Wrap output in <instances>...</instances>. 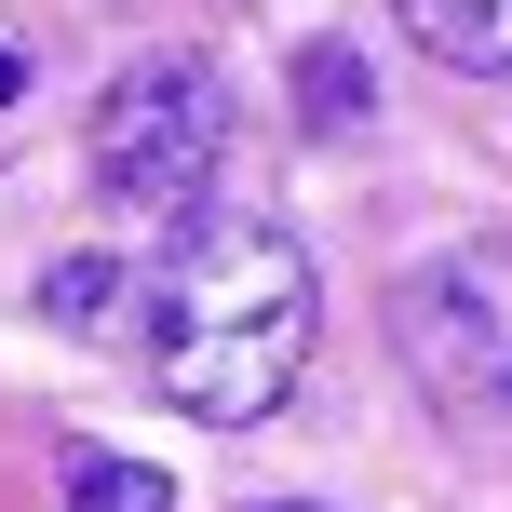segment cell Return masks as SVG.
I'll use <instances>...</instances> for the list:
<instances>
[{"label":"cell","mask_w":512,"mask_h":512,"mask_svg":"<svg viewBox=\"0 0 512 512\" xmlns=\"http://www.w3.org/2000/svg\"><path fill=\"white\" fill-rule=\"evenodd\" d=\"M297 108H310V135H337V122H364V54H337V41H310V54H297Z\"/></svg>","instance_id":"8992f818"},{"label":"cell","mask_w":512,"mask_h":512,"mask_svg":"<svg viewBox=\"0 0 512 512\" xmlns=\"http://www.w3.org/2000/svg\"><path fill=\"white\" fill-rule=\"evenodd\" d=\"M122 270H135V256H68V270L41 283V310H54V324H122Z\"/></svg>","instance_id":"52a82bcc"},{"label":"cell","mask_w":512,"mask_h":512,"mask_svg":"<svg viewBox=\"0 0 512 512\" xmlns=\"http://www.w3.org/2000/svg\"><path fill=\"white\" fill-rule=\"evenodd\" d=\"M270 512H310V499H270Z\"/></svg>","instance_id":"9c48e42d"},{"label":"cell","mask_w":512,"mask_h":512,"mask_svg":"<svg viewBox=\"0 0 512 512\" xmlns=\"http://www.w3.org/2000/svg\"><path fill=\"white\" fill-rule=\"evenodd\" d=\"M14 95H27V54H14V41H0V108H14Z\"/></svg>","instance_id":"ba28073f"},{"label":"cell","mask_w":512,"mask_h":512,"mask_svg":"<svg viewBox=\"0 0 512 512\" xmlns=\"http://www.w3.org/2000/svg\"><path fill=\"white\" fill-rule=\"evenodd\" d=\"M95 189L135 216H189L216 189V162H230V81L189 68V54H149V68H122L95 95Z\"/></svg>","instance_id":"3957f363"},{"label":"cell","mask_w":512,"mask_h":512,"mask_svg":"<svg viewBox=\"0 0 512 512\" xmlns=\"http://www.w3.org/2000/svg\"><path fill=\"white\" fill-rule=\"evenodd\" d=\"M391 351L418 405L472 445H512V243H445L391 283Z\"/></svg>","instance_id":"7a4b0ae2"},{"label":"cell","mask_w":512,"mask_h":512,"mask_svg":"<svg viewBox=\"0 0 512 512\" xmlns=\"http://www.w3.org/2000/svg\"><path fill=\"white\" fill-rule=\"evenodd\" d=\"M310 324H324V283L270 216L189 203L176 230L122 270V337L149 364V391L203 432H256V418L297 391Z\"/></svg>","instance_id":"6da1fadb"},{"label":"cell","mask_w":512,"mask_h":512,"mask_svg":"<svg viewBox=\"0 0 512 512\" xmlns=\"http://www.w3.org/2000/svg\"><path fill=\"white\" fill-rule=\"evenodd\" d=\"M68 512H176V472L122 459V445H81L68 459Z\"/></svg>","instance_id":"5b68a950"},{"label":"cell","mask_w":512,"mask_h":512,"mask_svg":"<svg viewBox=\"0 0 512 512\" xmlns=\"http://www.w3.org/2000/svg\"><path fill=\"white\" fill-rule=\"evenodd\" d=\"M391 14H405V41L432 54V68L512 81V0H391Z\"/></svg>","instance_id":"277c9868"}]
</instances>
